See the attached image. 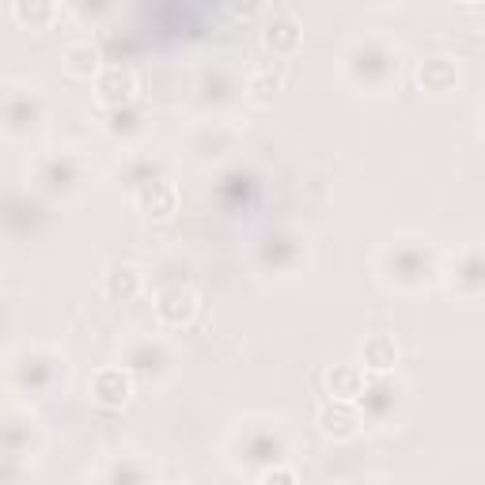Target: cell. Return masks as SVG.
<instances>
[{
	"label": "cell",
	"instance_id": "cell-5",
	"mask_svg": "<svg viewBox=\"0 0 485 485\" xmlns=\"http://www.w3.org/2000/svg\"><path fill=\"white\" fill-rule=\"evenodd\" d=\"M330 390L338 394V399H357V394L364 390V375H360V368H353V364H333V372H330Z\"/></svg>",
	"mask_w": 485,
	"mask_h": 485
},
{
	"label": "cell",
	"instance_id": "cell-7",
	"mask_svg": "<svg viewBox=\"0 0 485 485\" xmlns=\"http://www.w3.org/2000/svg\"><path fill=\"white\" fill-rule=\"evenodd\" d=\"M15 20H27V23H42V20H53L57 8L53 4H42V8H27V4H15L12 8Z\"/></svg>",
	"mask_w": 485,
	"mask_h": 485
},
{
	"label": "cell",
	"instance_id": "cell-9",
	"mask_svg": "<svg viewBox=\"0 0 485 485\" xmlns=\"http://www.w3.org/2000/svg\"><path fill=\"white\" fill-rule=\"evenodd\" d=\"M262 485H296V474L292 470H277V474H266Z\"/></svg>",
	"mask_w": 485,
	"mask_h": 485
},
{
	"label": "cell",
	"instance_id": "cell-6",
	"mask_svg": "<svg viewBox=\"0 0 485 485\" xmlns=\"http://www.w3.org/2000/svg\"><path fill=\"white\" fill-rule=\"evenodd\" d=\"M136 284H141V277H136V269L129 266H121L111 273V281H106V292L111 296H133L136 292Z\"/></svg>",
	"mask_w": 485,
	"mask_h": 485
},
{
	"label": "cell",
	"instance_id": "cell-3",
	"mask_svg": "<svg viewBox=\"0 0 485 485\" xmlns=\"http://www.w3.org/2000/svg\"><path fill=\"white\" fill-rule=\"evenodd\" d=\"M65 69L72 76H91L99 69V50L91 42H69L65 45Z\"/></svg>",
	"mask_w": 485,
	"mask_h": 485
},
{
	"label": "cell",
	"instance_id": "cell-4",
	"mask_svg": "<svg viewBox=\"0 0 485 485\" xmlns=\"http://www.w3.org/2000/svg\"><path fill=\"white\" fill-rule=\"evenodd\" d=\"M394 360H399V349H394V341L383 338V333H375V338L364 341V364H368V368L387 372Z\"/></svg>",
	"mask_w": 485,
	"mask_h": 485
},
{
	"label": "cell",
	"instance_id": "cell-8",
	"mask_svg": "<svg viewBox=\"0 0 485 485\" xmlns=\"http://www.w3.org/2000/svg\"><path fill=\"white\" fill-rule=\"evenodd\" d=\"M323 429H326L330 436H353V417H349V414L333 417L330 409H326V414H323Z\"/></svg>",
	"mask_w": 485,
	"mask_h": 485
},
{
	"label": "cell",
	"instance_id": "cell-1",
	"mask_svg": "<svg viewBox=\"0 0 485 485\" xmlns=\"http://www.w3.org/2000/svg\"><path fill=\"white\" fill-rule=\"evenodd\" d=\"M95 87H99L103 103H126V99H133V91H136V76L129 69H106L95 80Z\"/></svg>",
	"mask_w": 485,
	"mask_h": 485
},
{
	"label": "cell",
	"instance_id": "cell-2",
	"mask_svg": "<svg viewBox=\"0 0 485 485\" xmlns=\"http://www.w3.org/2000/svg\"><path fill=\"white\" fill-rule=\"evenodd\" d=\"M91 390H95V402H103V406H121V402L129 399V379L121 375L118 368H106V372L95 375Z\"/></svg>",
	"mask_w": 485,
	"mask_h": 485
}]
</instances>
